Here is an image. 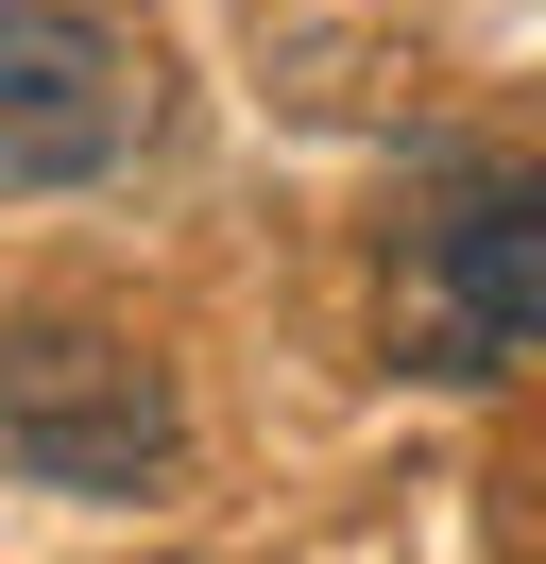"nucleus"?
Here are the masks:
<instances>
[{
  "instance_id": "obj_1",
  "label": "nucleus",
  "mask_w": 546,
  "mask_h": 564,
  "mask_svg": "<svg viewBox=\"0 0 546 564\" xmlns=\"http://www.w3.org/2000/svg\"><path fill=\"white\" fill-rule=\"evenodd\" d=\"M393 359L410 377L546 359V172H478L393 240Z\"/></svg>"
},
{
  "instance_id": "obj_2",
  "label": "nucleus",
  "mask_w": 546,
  "mask_h": 564,
  "mask_svg": "<svg viewBox=\"0 0 546 564\" xmlns=\"http://www.w3.org/2000/svg\"><path fill=\"white\" fill-rule=\"evenodd\" d=\"M171 377L120 325H0V462L52 496H154L171 479Z\"/></svg>"
},
{
  "instance_id": "obj_3",
  "label": "nucleus",
  "mask_w": 546,
  "mask_h": 564,
  "mask_svg": "<svg viewBox=\"0 0 546 564\" xmlns=\"http://www.w3.org/2000/svg\"><path fill=\"white\" fill-rule=\"evenodd\" d=\"M154 138V52L102 0H0V188H86Z\"/></svg>"
}]
</instances>
